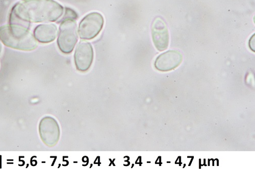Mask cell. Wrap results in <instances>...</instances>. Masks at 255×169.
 I'll return each mask as SVG.
<instances>
[{
    "mask_svg": "<svg viewBox=\"0 0 255 169\" xmlns=\"http://www.w3.org/2000/svg\"><path fill=\"white\" fill-rule=\"evenodd\" d=\"M63 11V7L54 0H25L13 6L10 22H54L62 16Z\"/></svg>",
    "mask_w": 255,
    "mask_h": 169,
    "instance_id": "6da1fadb",
    "label": "cell"
},
{
    "mask_svg": "<svg viewBox=\"0 0 255 169\" xmlns=\"http://www.w3.org/2000/svg\"><path fill=\"white\" fill-rule=\"evenodd\" d=\"M38 132L42 142L49 147L56 146L60 139L59 125L57 121L51 116H45L40 120Z\"/></svg>",
    "mask_w": 255,
    "mask_h": 169,
    "instance_id": "5b68a950",
    "label": "cell"
},
{
    "mask_svg": "<svg viewBox=\"0 0 255 169\" xmlns=\"http://www.w3.org/2000/svg\"><path fill=\"white\" fill-rule=\"evenodd\" d=\"M104 25L103 15L97 12H91L81 20L78 28L81 39L91 40L98 36Z\"/></svg>",
    "mask_w": 255,
    "mask_h": 169,
    "instance_id": "277c9868",
    "label": "cell"
},
{
    "mask_svg": "<svg viewBox=\"0 0 255 169\" xmlns=\"http://www.w3.org/2000/svg\"><path fill=\"white\" fill-rule=\"evenodd\" d=\"M24 1H25V0H24Z\"/></svg>",
    "mask_w": 255,
    "mask_h": 169,
    "instance_id": "7c38bea8",
    "label": "cell"
},
{
    "mask_svg": "<svg viewBox=\"0 0 255 169\" xmlns=\"http://www.w3.org/2000/svg\"><path fill=\"white\" fill-rule=\"evenodd\" d=\"M78 18V15L76 11L70 8L66 7L65 8V15H64L63 17L61 20L66 19L76 20Z\"/></svg>",
    "mask_w": 255,
    "mask_h": 169,
    "instance_id": "30bf717a",
    "label": "cell"
},
{
    "mask_svg": "<svg viewBox=\"0 0 255 169\" xmlns=\"http://www.w3.org/2000/svg\"><path fill=\"white\" fill-rule=\"evenodd\" d=\"M94 58V52L90 42L81 41L74 54V62L77 70L81 72H87L91 67Z\"/></svg>",
    "mask_w": 255,
    "mask_h": 169,
    "instance_id": "8992f818",
    "label": "cell"
},
{
    "mask_svg": "<svg viewBox=\"0 0 255 169\" xmlns=\"http://www.w3.org/2000/svg\"><path fill=\"white\" fill-rule=\"evenodd\" d=\"M76 20L66 19L61 20L57 39L58 47L64 54L72 53L78 39Z\"/></svg>",
    "mask_w": 255,
    "mask_h": 169,
    "instance_id": "3957f363",
    "label": "cell"
},
{
    "mask_svg": "<svg viewBox=\"0 0 255 169\" xmlns=\"http://www.w3.org/2000/svg\"><path fill=\"white\" fill-rule=\"evenodd\" d=\"M2 47L1 43H0V54H1V53L2 52Z\"/></svg>",
    "mask_w": 255,
    "mask_h": 169,
    "instance_id": "8fae6325",
    "label": "cell"
},
{
    "mask_svg": "<svg viewBox=\"0 0 255 169\" xmlns=\"http://www.w3.org/2000/svg\"><path fill=\"white\" fill-rule=\"evenodd\" d=\"M57 35V27L53 24L37 26L34 31L35 39L41 44H49L54 41Z\"/></svg>",
    "mask_w": 255,
    "mask_h": 169,
    "instance_id": "9c48e42d",
    "label": "cell"
},
{
    "mask_svg": "<svg viewBox=\"0 0 255 169\" xmlns=\"http://www.w3.org/2000/svg\"><path fill=\"white\" fill-rule=\"evenodd\" d=\"M0 40L6 47L23 51H32L37 42L30 31L23 25L11 24L0 27Z\"/></svg>",
    "mask_w": 255,
    "mask_h": 169,
    "instance_id": "7a4b0ae2",
    "label": "cell"
},
{
    "mask_svg": "<svg viewBox=\"0 0 255 169\" xmlns=\"http://www.w3.org/2000/svg\"><path fill=\"white\" fill-rule=\"evenodd\" d=\"M183 59L181 54L177 51H169L160 55L155 62V68L161 71H168L179 66Z\"/></svg>",
    "mask_w": 255,
    "mask_h": 169,
    "instance_id": "ba28073f",
    "label": "cell"
},
{
    "mask_svg": "<svg viewBox=\"0 0 255 169\" xmlns=\"http://www.w3.org/2000/svg\"><path fill=\"white\" fill-rule=\"evenodd\" d=\"M152 36L153 43L159 51L166 50L169 45V34L167 26L163 20L156 18L152 26Z\"/></svg>",
    "mask_w": 255,
    "mask_h": 169,
    "instance_id": "52a82bcc",
    "label": "cell"
}]
</instances>
